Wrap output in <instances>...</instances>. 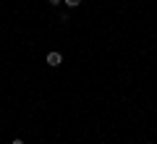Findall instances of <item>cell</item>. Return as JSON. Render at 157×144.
<instances>
[{
  "instance_id": "cell-5",
  "label": "cell",
  "mask_w": 157,
  "mask_h": 144,
  "mask_svg": "<svg viewBox=\"0 0 157 144\" xmlns=\"http://www.w3.org/2000/svg\"><path fill=\"white\" fill-rule=\"evenodd\" d=\"M147 144H152V142H147Z\"/></svg>"
},
{
  "instance_id": "cell-2",
  "label": "cell",
  "mask_w": 157,
  "mask_h": 144,
  "mask_svg": "<svg viewBox=\"0 0 157 144\" xmlns=\"http://www.w3.org/2000/svg\"><path fill=\"white\" fill-rule=\"evenodd\" d=\"M63 3H66V6H68V8H76V6H78V3H81V0H63Z\"/></svg>"
},
{
  "instance_id": "cell-4",
  "label": "cell",
  "mask_w": 157,
  "mask_h": 144,
  "mask_svg": "<svg viewBox=\"0 0 157 144\" xmlns=\"http://www.w3.org/2000/svg\"><path fill=\"white\" fill-rule=\"evenodd\" d=\"M13 144H24V142H21V139H13Z\"/></svg>"
},
{
  "instance_id": "cell-1",
  "label": "cell",
  "mask_w": 157,
  "mask_h": 144,
  "mask_svg": "<svg viewBox=\"0 0 157 144\" xmlns=\"http://www.w3.org/2000/svg\"><path fill=\"white\" fill-rule=\"evenodd\" d=\"M60 63H63V55H60V53H50V55H47V66L58 68Z\"/></svg>"
},
{
  "instance_id": "cell-3",
  "label": "cell",
  "mask_w": 157,
  "mask_h": 144,
  "mask_svg": "<svg viewBox=\"0 0 157 144\" xmlns=\"http://www.w3.org/2000/svg\"><path fill=\"white\" fill-rule=\"evenodd\" d=\"M47 3H50V6H60L63 0H47Z\"/></svg>"
}]
</instances>
